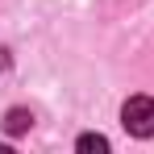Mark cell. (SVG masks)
I'll list each match as a JSON object with an SVG mask.
<instances>
[{
    "instance_id": "7a4b0ae2",
    "label": "cell",
    "mask_w": 154,
    "mask_h": 154,
    "mask_svg": "<svg viewBox=\"0 0 154 154\" xmlns=\"http://www.w3.org/2000/svg\"><path fill=\"white\" fill-rule=\"evenodd\" d=\"M29 125H33V112H29V108H8V112H4V129H8L13 137H21Z\"/></svg>"
},
{
    "instance_id": "3957f363",
    "label": "cell",
    "mask_w": 154,
    "mask_h": 154,
    "mask_svg": "<svg viewBox=\"0 0 154 154\" xmlns=\"http://www.w3.org/2000/svg\"><path fill=\"white\" fill-rule=\"evenodd\" d=\"M75 146H79L83 154H92V150H96V154H104V150H108V137H100V133H83Z\"/></svg>"
},
{
    "instance_id": "6da1fadb",
    "label": "cell",
    "mask_w": 154,
    "mask_h": 154,
    "mask_svg": "<svg viewBox=\"0 0 154 154\" xmlns=\"http://www.w3.org/2000/svg\"><path fill=\"white\" fill-rule=\"evenodd\" d=\"M121 125L133 137H154V100L150 96H129L121 108Z\"/></svg>"
}]
</instances>
